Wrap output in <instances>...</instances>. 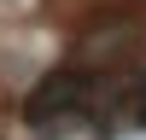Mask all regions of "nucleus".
<instances>
[{
    "instance_id": "1",
    "label": "nucleus",
    "mask_w": 146,
    "mask_h": 140,
    "mask_svg": "<svg viewBox=\"0 0 146 140\" xmlns=\"http://www.w3.org/2000/svg\"><path fill=\"white\" fill-rule=\"evenodd\" d=\"M76 105H88V76H82V70H53V76L23 99V117H29L35 128H47L53 117L76 111Z\"/></svg>"
},
{
    "instance_id": "2",
    "label": "nucleus",
    "mask_w": 146,
    "mask_h": 140,
    "mask_svg": "<svg viewBox=\"0 0 146 140\" xmlns=\"http://www.w3.org/2000/svg\"><path fill=\"white\" fill-rule=\"evenodd\" d=\"M129 123H135V128H146V82L129 93Z\"/></svg>"
}]
</instances>
